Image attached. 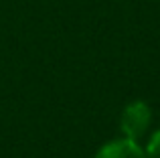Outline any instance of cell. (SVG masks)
<instances>
[{"mask_svg": "<svg viewBox=\"0 0 160 158\" xmlns=\"http://www.w3.org/2000/svg\"><path fill=\"white\" fill-rule=\"evenodd\" d=\"M150 120H152V111L144 101H132L130 106H126L120 118V130L124 138L138 140L148 130Z\"/></svg>", "mask_w": 160, "mask_h": 158, "instance_id": "obj_1", "label": "cell"}, {"mask_svg": "<svg viewBox=\"0 0 160 158\" xmlns=\"http://www.w3.org/2000/svg\"><path fill=\"white\" fill-rule=\"evenodd\" d=\"M93 158H148V156H146V150L138 146L136 140L118 138L103 144Z\"/></svg>", "mask_w": 160, "mask_h": 158, "instance_id": "obj_2", "label": "cell"}, {"mask_svg": "<svg viewBox=\"0 0 160 158\" xmlns=\"http://www.w3.org/2000/svg\"><path fill=\"white\" fill-rule=\"evenodd\" d=\"M146 156H148V158H160V130L154 132L152 138L148 140V146H146Z\"/></svg>", "mask_w": 160, "mask_h": 158, "instance_id": "obj_3", "label": "cell"}]
</instances>
